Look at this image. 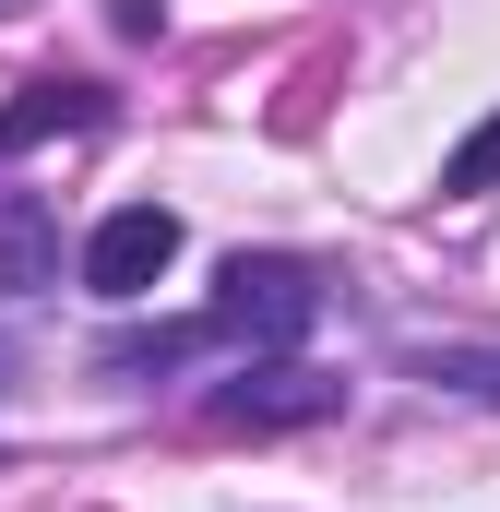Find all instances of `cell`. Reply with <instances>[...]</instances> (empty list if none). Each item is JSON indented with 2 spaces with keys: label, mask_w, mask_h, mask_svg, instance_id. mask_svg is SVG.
I'll list each match as a JSON object with an SVG mask.
<instances>
[{
  "label": "cell",
  "mask_w": 500,
  "mask_h": 512,
  "mask_svg": "<svg viewBox=\"0 0 500 512\" xmlns=\"http://www.w3.org/2000/svg\"><path fill=\"white\" fill-rule=\"evenodd\" d=\"M310 322H322V274H310V262L239 251L227 274H215V334H227V346H250V358H286Z\"/></svg>",
  "instance_id": "cell-1"
},
{
  "label": "cell",
  "mask_w": 500,
  "mask_h": 512,
  "mask_svg": "<svg viewBox=\"0 0 500 512\" xmlns=\"http://www.w3.org/2000/svg\"><path fill=\"white\" fill-rule=\"evenodd\" d=\"M334 405H346V382H322V370H298V358H250L239 382L203 393V417H215V429H250V441H262V429H310V417H334Z\"/></svg>",
  "instance_id": "cell-2"
},
{
  "label": "cell",
  "mask_w": 500,
  "mask_h": 512,
  "mask_svg": "<svg viewBox=\"0 0 500 512\" xmlns=\"http://www.w3.org/2000/svg\"><path fill=\"white\" fill-rule=\"evenodd\" d=\"M167 262H179V215H167V203H120V215L84 239V286H96V298H155Z\"/></svg>",
  "instance_id": "cell-3"
},
{
  "label": "cell",
  "mask_w": 500,
  "mask_h": 512,
  "mask_svg": "<svg viewBox=\"0 0 500 512\" xmlns=\"http://www.w3.org/2000/svg\"><path fill=\"white\" fill-rule=\"evenodd\" d=\"M108 120V84H72V72H48V84H12L0 96V155H24V143H60V131H96Z\"/></svg>",
  "instance_id": "cell-4"
},
{
  "label": "cell",
  "mask_w": 500,
  "mask_h": 512,
  "mask_svg": "<svg viewBox=\"0 0 500 512\" xmlns=\"http://www.w3.org/2000/svg\"><path fill=\"white\" fill-rule=\"evenodd\" d=\"M60 286V215L36 191H0V298H36Z\"/></svg>",
  "instance_id": "cell-5"
},
{
  "label": "cell",
  "mask_w": 500,
  "mask_h": 512,
  "mask_svg": "<svg viewBox=\"0 0 500 512\" xmlns=\"http://www.w3.org/2000/svg\"><path fill=\"white\" fill-rule=\"evenodd\" d=\"M203 346H227V334H215V310H203V322H131V334L96 346V370H108V382H167V370H179V358H203Z\"/></svg>",
  "instance_id": "cell-6"
},
{
  "label": "cell",
  "mask_w": 500,
  "mask_h": 512,
  "mask_svg": "<svg viewBox=\"0 0 500 512\" xmlns=\"http://www.w3.org/2000/svg\"><path fill=\"white\" fill-rule=\"evenodd\" d=\"M429 393H477V405H500V346H417L405 358Z\"/></svg>",
  "instance_id": "cell-7"
},
{
  "label": "cell",
  "mask_w": 500,
  "mask_h": 512,
  "mask_svg": "<svg viewBox=\"0 0 500 512\" xmlns=\"http://www.w3.org/2000/svg\"><path fill=\"white\" fill-rule=\"evenodd\" d=\"M441 191H453V203H477V191H500V120H477L465 143H453V155H441Z\"/></svg>",
  "instance_id": "cell-8"
},
{
  "label": "cell",
  "mask_w": 500,
  "mask_h": 512,
  "mask_svg": "<svg viewBox=\"0 0 500 512\" xmlns=\"http://www.w3.org/2000/svg\"><path fill=\"white\" fill-rule=\"evenodd\" d=\"M108 24H120V36H155V24H167V0H108Z\"/></svg>",
  "instance_id": "cell-9"
},
{
  "label": "cell",
  "mask_w": 500,
  "mask_h": 512,
  "mask_svg": "<svg viewBox=\"0 0 500 512\" xmlns=\"http://www.w3.org/2000/svg\"><path fill=\"white\" fill-rule=\"evenodd\" d=\"M0 393H12V346H0Z\"/></svg>",
  "instance_id": "cell-10"
},
{
  "label": "cell",
  "mask_w": 500,
  "mask_h": 512,
  "mask_svg": "<svg viewBox=\"0 0 500 512\" xmlns=\"http://www.w3.org/2000/svg\"><path fill=\"white\" fill-rule=\"evenodd\" d=\"M0 12H12V0H0Z\"/></svg>",
  "instance_id": "cell-11"
}]
</instances>
